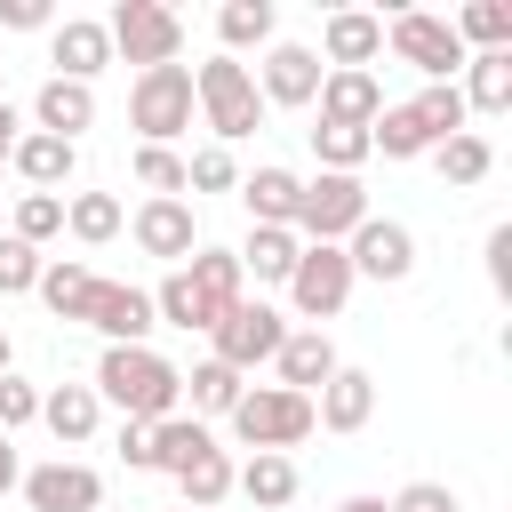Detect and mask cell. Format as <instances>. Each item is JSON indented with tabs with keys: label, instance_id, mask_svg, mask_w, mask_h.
I'll return each instance as SVG.
<instances>
[{
	"label": "cell",
	"instance_id": "39",
	"mask_svg": "<svg viewBox=\"0 0 512 512\" xmlns=\"http://www.w3.org/2000/svg\"><path fill=\"white\" fill-rule=\"evenodd\" d=\"M232 184H240V168H232L224 144H200V152L184 160V192H232Z\"/></svg>",
	"mask_w": 512,
	"mask_h": 512
},
{
	"label": "cell",
	"instance_id": "29",
	"mask_svg": "<svg viewBox=\"0 0 512 512\" xmlns=\"http://www.w3.org/2000/svg\"><path fill=\"white\" fill-rule=\"evenodd\" d=\"M448 32H456L472 56H488V48H512V8H504V0H464V8L448 16Z\"/></svg>",
	"mask_w": 512,
	"mask_h": 512
},
{
	"label": "cell",
	"instance_id": "6",
	"mask_svg": "<svg viewBox=\"0 0 512 512\" xmlns=\"http://www.w3.org/2000/svg\"><path fill=\"white\" fill-rule=\"evenodd\" d=\"M104 40H112V56H128L136 72H152V64H176V56H184V16L160 8V0H120V8L104 16Z\"/></svg>",
	"mask_w": 512,
	"mask_h": 512
},
{
	"label": "cell",
	"instance_id": "18",
	"mask_svg": "<svg viewBox=\"0 0 512 512\" xmlns=\"http://www.w3.org/2000/svg\"><path fill=\"white\" fill-rule=\"evenodd\" d=\"M272 368H280V384H288V392H304V400H312V392H320V384H328L344 360H336L328 328H288V344L272 352Z\"/></svg>",
	"mask_w": 512,
	"mask_h": 512
},
{
	"label": "cell",
	"instance_id": "47",
	"mask_svg": "<svg viewBox=\"0 0 512 512\" xmlns=\"http://www.w3.org/2000/svg\"><path fill=\"white\" fill-rule=\"evenodd\" d=\"M16 128H24V120H16V104L0 96V168H8V152H16Z\"/></svg>",
	"mask_w": 512,
	"mask_h": 512
},
{
	"label": "cell",
	"instance_id": "24",
	"mask_svg": "<svg viewBox=\"0 0 512 512\" xmlns=\"http://www.w3.org/2000/svg\"><path fill=\"white\" fill-rule=\"evenodd\" d=\"M56 320H88V296H96V272L80 264V256H56V264H40V288H32Z\"/></svg>",
	"mask_w": 512,
	"mask_h": 512
},
{
	"label": "cell",
	"instance_id": "43",
	"mask_svg": "<svg viewBox=\"0 0 512 512\" xmlns=\"http://www.w3.org/2000/svg\"><path fill=\"white\" fill-rule=\"evenodd\" d=\"M40 24H56L48 0H0V32H40Z\"/></svg>",
	"mask_w": 512,
	"mask_h": 512
},
{
	"label": "cell",
	"instance_id": "11",
	"mask_svg": "<svg viewBox=\"0 0 512 512\" xmlns=\"http://www.w3.org/2000/svg\"><path fill=\"white\" fill-rule=\"evenodd\" d=\"M320 72H328V64H320L304 40H272V48H264V72H256L264 112H272V104H288V112L312 104V96H320Z\"/></svg>",
	"mask_w": 512,
	"mask_h": 512
},
{
	"label": "cell",
	"instance_id": "19",
	"mask_svg": "<svg viewBox=\"0 0 512 512\" xmlns=\"http://www.w3.org/2000/svg\"><path fill=\"white\" fill-rule=\"evenodd\" d=\"M320 120H336V128H376V112H384V88H376V72H320Z\"/></svg>",
	"mask_w": 512,
	"mask_h": 512
},
{
	"label": "cell",
	"instance_id": "45",
	"mask_svg": "<svg viewBox=\"0 0 512 512\" xmlns=\"http://www.w3.org/2000/svg\"><path fill=\"white\" fill-rule=\"evenodd\" d=\"M120 464H136V472L152 464V424H128L120 416Z\"/></svg>",
	"mask_w": 512,
	"mask_h": 512
},
{
	"label": "cell",
	"instance_id": "16",
	"mask_svg": "<svg viewBox=\"0 0 512 512\" xmlns=\"http://www.w3.org/2000/svg\"><path fill=\"white\" fill-rule=\"evenodd\" d=\"M376 416V376L368 368H336L320 392H312V424L320 432H360Z\"/></svg>",
	"mask_w": 512,
	"mask_h": 512
},
{
	"label": "cell",
	"instance_id": "20",
	"mask_svg": "<svg viewBox=\"0 0 512 512\" xmlns=\"http://www.w3.org/2000/svg\"><path fill=\"white\" fill-rule=\"evenodd\" d=\"M32 128L80 144V128H96V88H80V80H48V88L32 96Z\"/></svg>",
	"mask_w": 512,
	"mask_h": 512
},
{
	"label": "cell",
	"instance_id": "28",
	"mask_svg": "<svg viewBox=\"0 0 512 512\" xmlns=\"http://www.w3.org/2000/svg\"><path fill=\"white\" fill-rule=\"evenodd\" d=\"M200 448H216V432H208L200 416H168V424H152V464H144V472H168V480H176Z\"/></svg>",
	"mask_w": 512,
	"mask_h": 512
},
{
	"label": "cell",
	"instance_id": "30",
	"mask_svg": "<svg viewBox=\"0 0 512 512\" xmlns=\"http://www.w3.org/2000/svg\"><path fill=\"white\" fill-rule=\"evenodd\" d=\"M176 488H184V512H216V504L232 496V456H224V448H200V456L176 472Z\"/></svg>",
	"mask_w": 512,
	"mask_h": 512
},
{
	"label": "cell",
	"instance_id": "50",
	"mask_svg": "<svg viewBox=\"0 0 512 512\" xmlns=\"http://www.w3.org/2000/svg\"><path fill=\"white\" fill-rule=\"evenodd\" d=\"M0 64H8V56H0Z\"/></svg>",
	"mask_w": 512,
	"mask_h": 512
},
{
	"label": "cell",
	"instance_id": "5",
	"mask_svg": "<svg viewBox=\"0 0 512 512\" xmlns=\"http://www.w3.org/2000/svg\"><path fill=\"white\" fill-rule=\"evenodd\" d=\"M232 432H240V448H256V456H288V448L312 432V400L288 392V384H248L240 408H232Z\"/></svg>",
	"mask_w": 512,
	"mask_h": 512
},
{
	"label": "cell",
	"instance_id": "38",
	"mask_svg": "<svg viewBox=\"0 0 512 512\" xmlns=\"http://www.w3.org/2000/svg\"><path fill=\"white\" fill-rule=\"evenodd\" d=\"M56 232H64V192H24V200H16V240L40 248V240H56Z\"/></svg>",
	"mask_w": 512,
	"mask_h": 512
},
{
	"label": "cell",
	"instance_id": "31",
	"mask_svg": "<svg viewBox=\"0 0 512 512\" xmlns=\"http://www.w3.org/2000/svg\"><path fill=\"white\" fill-rule=\"evenodd\" d=\"M432 168H440V184H480L488 168H496V152H488V136L480 128H464V136H448V144H432Z\"/></svg>",
	"mask_w": 512,
	"mask_h": 512
},
{
	"label": "cell",
	"instance_id": "23",
	"mask_svg": "<svg viewBox=\"0 0 512 512\" xmlns=\"http://www.w3.org/2000/svg\"><path fill=\"white\" fill-rule=\"evenodd\" d=\"M232 256H240V272H256V280H288L296 256H304V240H296L288 224H248V240H240Z\"/></svg>",
	"mask_w": 512,
	"mask_h": 512
},
{
	"label": "cell",
	"instance_id": "9",
	"mask_svg": "<svg viewBox=\"0 0 512 512\" xmlns=\"http://www.w3.org/2000/svg\"><path fill=\"white\" fill-rule=\"evenodd\" d=\"M344 296H352V264H344V248H304L296 272H288V304L320 328V320L344 312Z\"/></svg>",
	"mask_w": 512,
	"mask_h": 512
},
{
	"label": "cell",
	"instance_id": "41",
	"mask_svg": "<svg viewBox=\"0 0 512 512\" xmlns=\"http://www.w3.org/2000/svg\"><path fill=\"white\" fill-rule=\"evenodd\" d=\"M24 424H40V384L0 376V432H24Z\"/></svg>",
	"mask_w": 512,
	"mask_h": 512
},
{
	"label": "cell",
	"instance_id": "35",
	"mask_svg": "<svg viewBox=\"0 0 512 512\" xmlns=\"http://www.w3.org/2000/svg\"><path fill=\"white\" fill-rule=\"evenodd\" d=\"M408 112H416V128L432 136V144H448V136H464V96H456V80H440V88H424V96H408Z\"/></svg>",
	"mask_w": 512,
	"mask_h": 512
},
{
	"label": "cell",
	"instance_id": "44",
	"mask_svg": "<svg viewBox=\"0 0 512 512\" xmlns=\"http://www.w3.org/2000/svg\"><path fill=\"white\" fill-rule=\"evenodd\" d=\"M488 280H496V296H512V224L488 232Z\"/></svg>",
	"mask_w": 512,
	"mask_h": 512
},
{
	"label": "cell",
	"instance_id": "40",
	"mask_svg": "<svg viewBox=\"0 0 512 512\" xmlns=\"http://www.w3.org/2000/svg\"><path fill=\"white\" fill-rule=\"evenodd\" d=\"M40 264H48V256H40V248H24V240L8 232V240H0V296H24V288H40Z\"/></svg>",
	"mask_w": 512,
	"mask_h": 512
},
{
	"label": "cell",
	"instance_id": "8",
	"mask_svg": "<svg viewBox=\"0 0 512 512\" xmlns=\"http://www.w3.org/2000/svg\"><path fill=\"white\" fill-rule=\"evenodd\" d=\"M208 344H216L208 360H224V368H240V376H248V368H264V360L288 344V320H280L272 304H248V296H240V304L208 328Z\"/></svg>",
	"mask_w": 512,
	"mask_h": 512
},
{
	"label": "cell",
	"instance_id": "27",
	"mask_svg": "<svg viewBox=\"0 0 512 512\" xmlns=\"http://www.w3.org/2000/svg\"><path fill=\"white\" fill-rule=\"evenodd\" d=\"M296 192H304L296 168H256V176H240V200H248L256 224H288V216H296Z\"/></svg>",
	"mask_w": 512,
	"mask_h": 512
},
{
	"label": "cell",
	"instance_id": "42",
	"mask_svg": "<svg viewBox=\"0 0 512 512\" xmlns=\"http://www.w3.org/2000/svg\"><path fill=\"white\" fill-rule=\"evenodd\" d=\"M384 512H456V488H440V480H408Z\"/></svg>",
	"mask_w": 512,
	"mask_h": 512
},
{
	"label": "cell",
	"instance_id": "46",
	"mask_svg": "<svg viewBox=\"0 0 512 512\" xmlns=\"http://www.w3.org/2000/svg\"><path fill=\"white\" fill-rule=\"evenodd\" d=\"M16 480H24V464H16V440H8V432H0V496H8V488H16Z\"/></svg>",
	"mask_w": 512,
	"mask_h": 512
},
{
	"label": "cell",
	"instance_id": "25",
	"mask_svg": "<svg viewBox=\"0 0 512 512\" xmlns=\"http://www.w3.org/2000/svg\"><path fill=\"white\" fill-rule=\"evenodd\" d=\"M232 488H240L256 512H288V504H296V464H288V456H248V464H232Z\"/></svg>",
	"mask_w": 512,
	"mask_h": 512
},
{
	"label": "cell",
	"instance_id": "49",
	"mask_svg": "<svg viewBox=\"0 0 512 512\" xmlns=\"http://www.w3.org/2000/svg\"><path fill=\"white\" fill-rule=\"evenodd\" d=\"M0 376H8V328H0Z\"/></svg>",
	"mask_w": 512,
	"mask_h": 512
},
{
	"label": "cell",
	"instance_id": "10",
	"mask_svg": "<svg viewBox=\"0 0 512 512\" xmlns=\"http://www.w3.org/2000/svg\"><path fill=\"white\" fill-rule=\"evenodd\" d=\"M344 264H352V280H360V272H368V280H408V272H416V232L392 224V216H368V224L344 240Z\"/></svg>",
	"mask_w": 512,
	"mask_h": 512
},
{
	"label": "cell",
	"instance_id": "36",
	"mask_svg": "<svg viewBox=\"0 0 512 512\" xmlns=\"http://www.w3.org/2000/svg\"><path fill=\"white\" fill-rule=\"evenodd\" d=\"M312 152H320L328 176H352V168L368 160V128H336V120H320V128H312Z\"/></svg>",
	"mask_w": 512,
	"mask_h": 512
},
{
	"label": "cell",
	"instance_id": "4",
	"mask_svg": "<svg viewBox=\"0 0 512 512\" xmlns=\"http://www.w3.org/2000/svg\"><path fill=\"white\" fill-rule=\"evenodd\" d=\"M192 64H152V72H136V88H128V128L144 136V144H176L184 128H192Z\"/></svg>",
	"mask_w": 512,
	"mask_h": 512
},
{
	"label": "cell",
	"instance_id": "21",
	"mask_svg": "<svg viewBox=\"0 0 512 512\" xmlns=\"http://www.w3.org/2000/svg\"><path fill=\"white\" fill-rule=\"evenodd\" d=\"M8 168L32 184V192H64L72 184V168H80V144H64V136H16V152H8Z\"/></svg>",
	"mask_w": 512,
	"mask_h": 512
},
{
	"label": "cell",
	"instance_id": "15",
	"mask_svg": "<svg viewBox=\"0 0 512 512\" xmlns=\"http://www.w3.org/2000/svg\"><path fill=\"white\" fill-rule=\"evenodd\" d=\"M128 232H136V248H144V256H160V264H184V256L200 248V224H192V200H144Z\"/></svg>",
	"mask_w": 512,
	"mask_h": 512
},
{
	"label": "cell",
	"instance_id": "12",
	"mask_svg": "<svg viewBox=\"0 0 512 512\" xmlns=\"http://www.w3.org/2000/svg\"><path fill=\"white\" fill-rule=\"evenodd\" d=\"M16 488H24V504H32V512H104V480H96L88 464H72V456H56V464L24 472Z\"/></svg>",
	"mask_w": 512,
	"mask_h": 512
},
{
	"label": "cell",
	"instance_id": "34",
	"mask_svg": "<svg viewBox=\"0 0 512 512\" xmlns=\"http://www.w3.org/2000/svg\"><path fill=\"white\" fill-rule=\"evenodd\" d=\"M216 32H224V56L264 48V40H272V0H224V8H216Z\"/></svg>",
	"mask_w": 512,
	"mask_h": 512
},
{
	"label": "cell",
	"instance_id": "13",
	"mask_svg": "<svg viewBox=\"0 0 512 512\" xmlns=\"http://www.w3.org/2000/svg\"><path fill=\"white\" fill-rule=\"evenodd\" d=\"M88 328H96L104 344H144L160 320H152V296H144V288H128V280H96V296H88Z\"/></svg>",
	"mask_w": 512,
	"mask_h": 512
},
{
	"label": "cell",
	"instance_id": "48",
	"mask_svg": "<svg viewBox=\"0 0 512 512\" xmlns=\"http://www.w3.org/2000/svg\"><path fill=\"white\" fill-rule=\"evenodd\" d=\"M336 512H384V496H344Z\"/></svg>",
	"mask_w": 512,
	"mask_h": 512
},
{
	"label": "cell",
	"instance_id": "14",
	"mask_svg": "<svg viewBox=\"0 0 512 512\" xmlns=\"http://www.w3.org/2000/svg\"><path fill=\"white\" fill-rule=\"evenodd\" d=\"M48 56H56V80L96 88V72L112 64V40H104L96 16H64V24H48Z\"/></svg>",
	"mask_w": 512,
	"mask_h": 512
},
{
	"label": "cell",
	"instance_id": "33",
	"mask_svg": "<svg viewBox=\"0 0 512 512\" xmlns=\"http://www.w3.org/2000/svg\"><path fill=\"white\" fill-rule=\"evenodd\" d=\"M184 384H192V416H232V408H240V392H248V376H240V368H224V360H200Z\"/></svg>",
	"mask_w": 512,
	"mask_h": 512
},
{
	"label": "cell",
	"instance_id": "1",
	"mask_svg": "<svg viewBox=\"0 0 512 512\" xmlns=\"http://www.w3.org/2000/svg\"><path fill=\"white\" fill-rule=\"evenodd\" d=\"M96 400H112L128 424H168L184 400V368L160 360L152 344H104L96 360Z\"/></svg>",
	"mask_w": 512,
	"mask_h": 512
},
{
	"label": "cell",
	"instance_id": "3",
	"mask_svg": "<svg viewBox=\"0 0 512 512\" xmlns=\"http://www.w3.org/2000/svg\"><path fill=\"white\" fill-rule=\"evenodd\" d=\"M360 224H368V192H360V176H328V168L296 192V216H288V232H296L304 248H344Z\"/></svg>",
	"mask_w": 512,
	"mask_h": 512
},
{
	"label": "cell",
	"instance_id": "32",
	"mask_svg": "<svg viewBox=\"0 0 512 512\" xmlns=\"http://www.w3.org/2000/svg\"><path fill=\"white\" fill-rule=\"evenodd\" d=\"M120 224H128V216H120V200H112V192H72V200H64V232H72L80 248H104Z\"/></svg>",
	"mask_w": 512,
	"mask_h": 512
},
{
	"label": "cell",
	"instance_id": "22",
	"mask_svg": "<svg viewBox=\"0 0 512 512\" xmlns=\"http://www.w3.org/2000/svg\"><path fill=\"white\" fill-rule=\"evenodd\" d=\"M40 424H48L64 448L96 440V424H104V400H96V384H56V392H40Z\"/></svg>",
	"mask_w": 512,
	"mask_h": 512
},
{
	"label": "cell",
	"instance_id": "37",
	"mask_svg": "<svg viewBox=\"0 0 512 512\" xmlns=\"http://www.w3.org/2000/svg\"><path fill=\"white\" fill-rule=\"evenodd\" d=\"M136 184L152 200H184V152H160V144H136Z\"/></svg>",
	"mask_w": 512,
	"mask_h": 512
},
{
	"label": "cell",
	"instance_id": "26",
	"mask_svg": "<svg viewBox=\"0 0 512 512\" xmlns=\"http://www.w3.org/2000/svg\"><path fill=\"white\" fill-rule=\"evenodd\" d=\"M464 112H512V48H488V56H464Z\"/></svg>",
	"mask_w": 512,
	"mask_h": 512
},
{
	"label": "cell",
	"instance_id": "17",
	"mask_svg": "<svg viewBox=\"0 0 512 512\" xmlns=\"http://www.w3.org/2000/svg\"><path fill=\"white\" fill-rule=\"evenodd\" d=\"M320 48H328V72H368V64L384 56V16H368V8H336L328 32H320Z\"/></svg>",
	"mask_w": 512,
	"mask_h": 512
},
{
	"label": "cell",
	"instance_id": "7",
	"mask_svg": "<svg viewBox=\"0 0 512 512\" xmlns=\"http://www.w3.org/2000/svg\"><path fill=\"white\" fill-rule=\"evenodd\" d=\"M384 48H392L400 64H416L424 88H440V80L464 72V40L448 32V16H424V8H400V16L384 24Z\"/></svg>",
	"mask_w": 512,
	"mask_h": 512
},
{
	"label": "cell",
	"instance_id": "2",
	"mask_svg": "<svg viewBox=\"0 0 512 512\" xmlns=\"http://www.w3.org/2000/svg\"><path fill=\"white\" fill-rule=\"evenodd\" d=\"M192 104H200V120L216 128V144H240V136L264 128V96H256V72H248L240 56H208V64L192 72Z\"/></svg>",
	"mask_w": 512,
	"mask_h": 512
}]
</instances>
